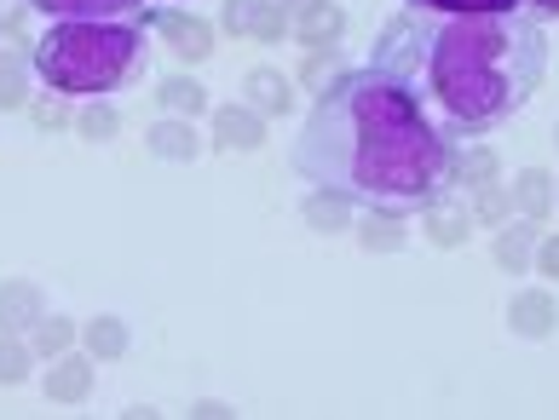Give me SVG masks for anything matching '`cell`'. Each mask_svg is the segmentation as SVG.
Segmentation results:
<instances>
[{"label":"cell","instance_id":"7402d4cb","mask_svg":"<svg viewBox=\"0 0 559 420\" xmlns=\"http://www.w3.org/2000/svg\"><path fill=\"white\" fill-rule=\"evenodd\" d=\"M75 340H81V328L70 323V317H40L35 328H29V351L35 357H64V351H75Z\"/></svg>","mask_w":559,"mask_h":420},{"label":"cell","instance_id":"d6a6232c","mask_svg":"<svg viewBox=\"0 0 559 420\" xmlns=\"http://www.w3.org/2000/svg\"><path fill=\"white\" fill-rule=\"evenodd\" d=\"M554 196H559V191H554Z\"/></svg>","mask_w":559,"mask_h":420},{"label":"cell","instance_id":"277c9868","mask_svg":"<svg viewBox=\"0 0 559 420\" xmlns=\"http://www.w3.org/2000/svg\"><path fill=\"white\" fill-rule=\"evenodd\" d=\"M277 7L288 17V35H300L306 47H335L341 29H346L335 0H277Z\"/></svg>","mask_w":559,"mask_h":420},{"label":"cell","instance_id":"83f0119b","mask_svg":"<svg viewBox=\"0 0 559 420\" xmlns=\"http://www.w3.org/2000/svg\"><path fill=\"white\" fill-rule=\"evenodd\" d=\"M29 121H35L40 133H64L75 116H70V104H64V98H40L35 110H29Z\"/></svg>","mask_w":559,"mask_h":420},{"label":"cell","instance_id":"8992f818","mask_svg":"<svg viewBox=\"0 0 559 420\" xmlns=\"http://www.w3.org/2000/svg\"><path fill=\"white\" fill-rule=\"evenodd\" d=\"M508 328L520 334V340H548L559 328V300L548 288H520L508 300Z\"/></svg>","mask_w":559,"mask_h":420},{"label":"cell","instance_id":"3957f363","mask_svg":"<svg viewBox=\"0 0 559 420\" xmlns=\"http://www.w3.org/2000/svg\"><path fill=\"white\" fill-rule=\"evenodd\" d=\"M144 70V35L128 17H58L35 40V75L52 93H116Z\"/></svg>","mask_w":559,"mask_h":420},{"label":"cell","instance_id":"4dcf8cb0","mask_svg":"<svg viewBox=\"0 0 559 420\" xmlns=\"http://www.w3.org/2000/svg\"><path fill=\"white\" fill-rule=\"evenodd\" d=\"M525 12H536V17H559V0H520Z\"/></svg>","mask_w":559,"mask_h":420},{"label":"cell","instance_id":"ba28073f","mask_svg":"<svg viewBox=\"0 0 559 420\" xmlns=\"http://www.w3.org/2000/svg\"><path fill=\"white\" fill-rule=\"evenodd\" d=\"M52 397V404H81V397L93 392V357L87 351H64L47 363V386H40Z\"/></svg>","mask_w":559,"mask_h":420},{"label":"cell","instance_id":"e0dca14e","mask_svg":"<svg viewBox=\"0 0 559 420\" xmlns=\"http://www.w3.org/2000/svg\"><path fill=\"white\" fill-rule=\"evenodd\" d=\"M156 104H162L168 116H185V121H191V116L209 110V87H202L197 75H168V81L156 87Z\"/></svg>","mask_w":559,"mask_h":420},{"label":"cell","instance_id":"5bb4252c","mask_svg":"<svg viewBox=\"0 0 559 420\" xmlns=\"http://www.w3.org/2000/svg\"><path fill=\"white\" fill-rule=\"evenodd\" d=\"M300 214H306V225H312V230L335 237V230L352 225V196H341V191H329V184H318V191L300 202Z\"/></svg>","mask_w":559,"mask_h":420},{"label":"cell","instance_id":"2e32d148","mask_svg":"<svg viewBox=\"0 0 559 420\" xmlns=\"http://www.w3.org/2000/svg\"><path fill=\"white\" fill-rule=\"evenodd\" d=\"M128 323L121 317H93L87 328H81V346H87L93 363H116V357H128Z\"/></svg>","mask_w":559,"mask_h":420},{"label":"cell","instance_id":"484cf974","mask_svg":"<svg viewBox=\"0 0 559 420\" xmlns=\"http://www.w3.org/2000/svg\"><path fill=\"white\" fill-rule=\"evenodd\" d=\"M416 12H513L520 0H409Z\"/></svg>","mask_w":559,"mask_h":420},{"label":"cell","instance_id":"44dd1931","mask_svg":"<svg viewBox=\"0 0 559 420\" xmlns=\"http://www.w3.org/2000/svg\"><path fill=\"white\" fill-rule=\"evenodd\" d=\"M513 207H520L525 219H548L554 214V179L543 167H525L520 179H513Z\"/></svg>","mask_w":559,"mask_h":420},{"label":"cell","instance_id":"7a4b0ae2","mask_svg":"<svg viewBox=\"0 0 559 420\" xmlns=\"http://www.w3.org/2000/svg\"><path fill=\"white\" fill-rule=\"evenodd\" d=\"M386 52H409L392 70L421 110H439L455 133H485L536 93L548 64L543 29L520 12H439L421 29H392Z\"/></svg>","mask_w":559,"mask_h":420},{"label":"cell","instance_id":"f546056e","mask_svg":"<svg viewBox=\"0 0 559 420\" xmlns=\"http://www.w3.org/2000/svg\"><path fill=\"white\" fill-rule=\"evenodd\" d=\"M531 265L543 271L548 283H559V237H536V254H531Z\"/></svg>","mask_w":559,"mask_h":420},{"label":"cell","instance_id":"52a82bcc","mask_svg":"<svg viewBox=\"0 0 559 420\" xmlns=\"http://www.w3.org/2000/svg\"><path fill=\"white\" fill-rule=\"evenodd\" d=\"M214 144L219 151H260L265 144V116L254 104H225L214 110Z\"/></svg>","mask_w":559,"mask_h":420},{"label":"cell","instance_id":"7c38bea8","mask_svg":"<svg viewBox=\"0 0 559 420\" xmlns=\"http://www.w3.org/2000/svg\"><path fill=\"white\" fill-rule=\"evenodd\" d=\"M421 230L432 237V248H462L467 242V230H473V207L462 202H450L444 191L427 202V214H421Z\"/></svg>","mask_w":559,"mask_h":420},{"label":"cell","instance_id":"cb8c5ba5","mask_svg":"<svg viewBox=\"0 0 559 420\" xmlns=\"http://www.w3.org/2000/svg\"><path fill=\"white\" fill-rule=\"evenodd\" d=\"M70 128H75L81 139L105 144V139H116V133H121V110H110V104H87V110H75Z\"/></svg>","mask_w":559,"mask_h":420},{"label":"cell","instance_id":"6da1fadb","mask_svg":"<svg viewBox=\"0 0 559 420\" xmlns=\"http://www.w3.org/2000/svg\"><path fill=\"white\" fill-rule=\"evenodd\" d=\"M295 167L352 202L427 207L450 184V144L421 110V98L392 70H352L318 93L295 139Z\"/></svg>","mask_w":559,"mask_h":420},{"label":"cell","instance_id":"d4e9b609","mask_svg":"<svg viewBox=\"0 0 559 420\" xmlns=\"http://www.w3.org/2000/svg\"><path fill=\"white\" fill-rule=\"evenodd\" d=\"M473 196H479V202H473V225H508L513 191H502V184H479Z\"/></svg>","mask_w":559,"mask_h":420},{"label":"cell","instance_id":"f1b7e54d","mask_svg":"<svg viewBox=\"0 0 559 420\" xmlns=\"http://www.w3.org/2000/svg\"><path fill=\"white\" fill-rule=\"evenodd\" d=\"M335 64H341L335 52H323V47H312V58H306V70H300V81H306V87H312V93H323V81L335 75Z\"/></svg>","mask_w":559,"mask_h":420},{"label":"cell","instance_id":"9a60e30c","mask_svg":"<svg viewBox=\"0 0 559 420\" xmlns=\"http://www.w3.org/2000/svg\"><path fill=\"white\" fill-rule=\"evenodd\" d=\"M496 173H502V161H496V151H450V184L455 191H479V184H496Z\"/></svg>","mask_w":559,"mask_h":420},{"label":"cell","instance_id":"5b68a950","mask_svg":"<svg viewBox=\"0 0 559 420\" xmlns=\"http://www.w3.org/2000/svg\"><path fill=\"white\" fill-rule=\"evenodd\" d=\"M225 29L237 40H283L288 17L277 0H225Z\"/></svg>","mask_w":559,"mask_h":420},{"label":"cell","instance_id":"4fadbf2b","mask_svg":"<svg viewBox=\"0 0 559 420\" xmlns=\"http://www.w3.org/2000/svg\"><path fill=\"white\" fill-rule=\"evenodd\" d=\"M536 219H525L520 214V225H502L496 230V248H490V260L502 265V271H531V254H536Z\"/></svg>","mask_w":559,"mask_h":420},{"label":"cell","instance_id":"603a6c76","mask_svg":"<svg viewBox=\"0 0 559 420\" xmlns=\"http://www.w3.org/2000/svg\"><path fill=\"white\" fill-rule=\"evenodd\" d=\"M35 374V351L17 334H0V386H24Z\"/></svg>","mask_w":559,"mask_h":420},{"label":"cell","instance_id":"1f68e13d","mask_svg":"<svg viewBox=\"0 0 559 420\" xmlns=\"http://www.w3.org/2000/svg\"><path fill=\"white\" fill-rule=\"evenodd\" d=\"M554 144H559V128H554Z\"/></svg>","mask_w":559,"mask_h":420},{"label":"cell","instance_id":"30bf717a","mask_svg":"<svg viewBox=\"0 0 559 420\" xmlns=\"http://www.w3.org/2000/svg\"><path fill=\"white\" fill-rule=\"evenodd\" d=\"M156 29L162 40L185 58V64H202V58L214 52V29H209V17H185V12H162L156 17Z\"/></svg>","mask_w":559,"mask_h":420},{"label":"cell","instance_id":"ffe728a7","mask_svg":"<svg viewBox=\"0 0 559 420\" xmlns=\"http://www.w3.org/2000/svg\"><path fill=\"white\" fill-rule=\"evenodd\" d=\"M47 17H133L144 0H29Z\"/></svg>","mask_w":559,"mask_h":420},{"label":"cell","instance_id":"ac0fdd59","mask_svg":"<svg viewBox=\"0 0 559 420\" xmlns=\"http://www.w3.org/2000/svg\"><path fill=\"white\" fill-rule=\"evenodd\" d=\"M248 104H254L260 116H283V110H295V87L277 75V70H248Z\"/></svg>","mask_w":559,"mask_h":420},{"label":"cell","instance_id":"8fae6325","mask_svg":"<svg viewBox=\"0 0 559 420\" xmlns=\"http://www.w3.org/2000/svg\"><path fill=\"white\" fill-rule=\"evenodd\" d=\"M144 151L162 156V161H197L202 156V139L185 116H162L151 121V133H144Z\"/></svg>","mask_w":559,"mask_h":420},{"label":"cell","instance_id":"4316f807","mask_svg":"<svg viewBox=\"0 0 559 420\" xmlns=\"http://www.w3.org/2000/svg\"><path fill=\"white\" fill-rule=\"evenodd\" d=\"M24 104H29L24 64H0V110H24Z\"/></svg>","mask_w":559,"mask_h":420},{"label":"cell","instance_id":"d6986e66","mask_svg":"<svg viewBox=\"0 0 559 420\" xmlns=\"http://www.w3.org/2000/svg\"><path fill=\"white\" fill-rule=\"evenodd\" d=\"M358 242L369 254H392V248H404V214H392V207H369L358 219Z\"/></svg>","mask_w":559,"mask_h":420},{"label":"cell","instance_id":"9c48e42d","mask_svg":"<svg viewBox=\"0 0 559 420\" xmlns=\"http://www.w3.org/2000/svg\"><path fill=\"white\" fill-rule=\"evenodd\" d=\"M40 317H47V300H40V288L12 277L0 283V334H29Z\"/></svg>","mask_w":559,"mask_h":420}]
</instances>
